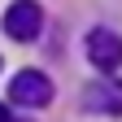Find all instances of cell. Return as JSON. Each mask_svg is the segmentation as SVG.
I'll return each mask as SVG.
<instances>
[{
	"instance_id": "277c9868",
	"label": "cell",
	"mask_w": 122,
	"mask_h": 122,
	"mask_svg": "<svg viewBox=\"0 0 122 122\" xmlns=\"http://www.w3.org/2000/svg\"><path fill=\"white\" fill-rule=\"evenodd\" d=\"M87 61H92V66H96V70H105V74H109V70H118L122 66V39L113 35V30H92V35H87Z\"/></svg>"
},
{
	"instance_id": "6da1fadb",
	"label": "cell",
	"mask_w": 122,
	"mask_h": 122,
	"mask_svg": "<svg viewBox=\"0 0 122 122\" xmlns=\"http://www.w3.org/2000/svg\"><path fill=\"white\" fill-rule=\"evenodd\" d=\"M9 100H13V105H26V109H44V105L52 100V83H48V74H39V70H22V74H13V83H9Z\"/></svg>"
},
{
	"instance_id": "7a4b0ae2",
	"label": "cell",
	"mask_w": 122,
	"mask_h": 122,
	"mask_svg": "<svg viewBox=\"0 0 122 122\" xmlns=\"http://www.w3.org/2000/svg\"><path fill=\"white\" fill-rule=\"evenodd\" d=\"M39 26H44V9L35 5V0H13L9 13H5V35L9 39H35L39 35Z\"/></svg>"
},
{
	"instance_id": "5b68a950",
	"label": "cell",
	"mask_w": 122,
	"mask_h": 122,
	"mask_svg": "<svg viewBox=\"0 0 122 122\" xmlns=\"http://www.w3.org/2000/svg\"><path fill=\"white\" fill-rule=\"evenodd\" d=\"M0 122H18V118H13V113L5 109V105H0Z\"/></svg>"
},
{
	"instance_id": "3957f363",
	"label": "cell",
	"mask_w": 122,
	"mask_h": 122,
	"mask_svg": "<svg viewBox=\"0 0 122 122\" xmlns=\"http://www.w3.org/2000/svg\"><path fill=\"white\" fill-rule=\"evenodd\" d=\"M83 109H92V113H122V79L100 74L96 83H87L83 87Z\"/></svg>"
}]
</instances>
